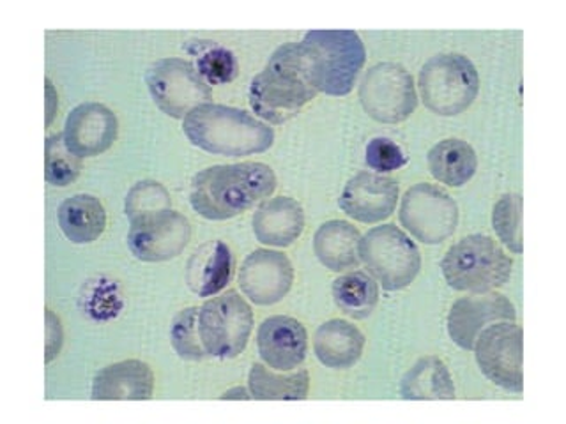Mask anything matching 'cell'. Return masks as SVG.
Wrapping results in <instances>:
<instances>
[{
	"label": "cell",
	"instance_id": "277c9868",
	"mask_svg": "<svg viewBox=\"0 0 566 424\" xmlns=\"http://www.w3.org/2000/svg\"><path fill=\"white\" fill-rule=\"evenodd\" d=\"M300 46L306 76L317 93L350 94L367 62V50L358 32L310 31Z\"/></svg>",
	"mask_w": 566,
	"mask_h": 424
},
{
	"label": "cell",
	"instance_id": "30bf717a",
	"mask_svg": "<svg viewBox=\"0 0 566 424\" xmlns=\"http://www.w3.org/2000/svg\"><path fill=\"white\" fill-rule=\"evenodd\" d=\"M398 216L416 241L433 246L455 234L459 205L439 186L418 182L403 193Z\"/></svg>",
	"mask_w": 566,
	"mask_h": 424
},
{
	"label": "cell",
	"instance_id": "5bb4252c",
	"mask_svg": "<svg viewBox=\"0 0 566 424\" xmlns=\"http://www.w3.org/2000/svg\"><path fill=\"white\" fill-rule=\"evenodd\" d=\"M515 306L503 294L480 292L453 303L448 314V335L460 349L473 350L478 336L495 322H515Z\"/></svg>",
	"mask_w": 566,
	"mask_h": 424
},
{
	"label": "cell",
	"instance_id": "4dcf8cb0",
	"mask_svg": "<svg viewBox=\"0 0 566 424\" xmlns=\"http://www.w3.org/2000/svg\"><path fill=\"white\" fill-rule=\"evenodd\" d=\"M170 343L177 356L186 361H202L208 358L199 336V308H185L174 318L170 327Z\"/></svg>",
	"mask_w": 566,
	"mask_h": 424
},
{
	"label": "cell",
	"instance_id": "f546056e",
	"mask_svg": "<svg viewBox=\"0 0 566 424\" xmlns=\"http://www.w3.org/2000/svg\"><path fill=\"white\" fill-rule=\"evenodd\" d=\"M522 197L518 193L503 194L492 211V229L501 243L515 255L522 253Z\"/></svg>",
	"mask_w": 566,
	"mask_h": 424
},
{
	"label": "cell",
	"instance_id": "ba28073f",
	"mask_svg": "<svg viewBox=\"0 0 566 424\" xmlns=\"http://www.w3.org/2000/svg\"><path fill=\"white\" fill-rule=\"evenodd\" d=\"M252 331V308L235 290L218 294L199 308V336L208 358H238Z\"/></svg>",
	"mask_w": 566,
	"mask_h": 424
},
{
	"label": "cell",
	"instance_id": "44dd1931",
	"mask_svg": "<svg viewBox=\"0 0 566 424\" xmlns=\"http://www.w3.org/2000/svg\"><path fill=\"white\" fill-rule=\"evenodd\" d=\"M234 274V255L223 241L203 244L191 255L186 282L199 297H214L226 290Z\"/></svg>",
	"mask_w": 566,
	"mask_h": 424
},
{
	"label": "cell",
	"instance_id": "ffe728a7",
	"mask_svg": "<svg viewBox=\"0 0 566 424\" xmlns=\"http://www.w3.org/2000/svg\"><path fill=\"white\" fill-rule=\"evenodd\" d=\"M253 234L265 246L287 247L305 230V211L291 197L265 200L252 218Z\"/></svg>",
	"mask_w": 566,
	"mask_h": 424
},
{
	"label": "cell",
	"instance_id": "836d02e7",
	"mask_svg": "<svg viewBox=\"0 0 566 424\" xmlns=\"http://www.w3.org/2000/svg\"><path fill=\"white\" fill-rule=\"evenodd\" d=\"M365 161L377 173H389L402 168L407 163V158L402 147L397 146L389 138L379 137L368 141Z\"/></svg>",
	"mask_w": 566,
	"mask_h": 424
},
{
	"label": "cell",
	"instance_id": "484cf974",
	"mask_svg": "<svg viewBox=\"0 0 566 424\" xmlns=\"http://www.w3.org/2000/svg\"><path fill=\"white\" fill-rule=\"evenodd\" d=\"M248 389L252 400L262 402H297L306 400L310 391V375L305 368L301 370L274 373L268 367L255 362L248 375Z\"/></svg>",
	"mask_w": 566,
	"mask_h": 424
},
{
	"label": "cell",
	"instance_id": "5b68a950",
	"mask_svg": "<svg viewBox=\"0 0 566 424\" xmlns=\"http://www.w3.org/2000/svg\"><path fill=\"white\" fill-rule=\"evenodd\" d=\"M513 261L489 235L460 239L442 258V276L453 290L491 292L503 287L512 276Z\"/></svg>",
	"mask_w": 566,
	"mask_h": 424
},
{
	"label": "cell",
	"instance_id": "7c38bea8",
	"mask_svg": "<svg viewBox=\"0 0 566 424\" xmlns=\"http://www.w3.org/2000/svg\"><path fill=\"white\" fill-rule=\"evenodd\" d=\"M478 367L492 384L521 394L522 327L515 322H495L485 327L473 347Z\"/></svg>",
	"mask_w": 566,
	"mask_h": 424
},
{
	"label": "cell",
	"instance_id": "4fadbf2b",
	"mask_svg": "<svg viewBox=\"0 0 566 424\" xmlns=\"http://www.w3.org/2000/svg\"><path fill=\"white\" fill-rule=\"evenodd\" d=\"M191 239V225L181 212H150L129 221L128 246L138 261L158 264L185 252Z\"/></svg>",
	"mask_w": 566,
	"mask_h": 424
},
{
	"label": "cell",
	"instance_id": "d590c367",
	"mask_svg": "<svg viewBox=\"0 0 566 424\" xmlns=\"http://www.w3.org/2000/svg\"><path fill=\"white\" fill-rule=\"evenodd\" d=\"M55 112H57V93H55L50 78H46V126L53 123Z\"/></svg>",
	"mask_w": 566,
	"mask_h": 424
},
{
	"label": "cell",
	"instance_id": "603a6c76",
	"mask_svg": "<svg viewBox=\"0 0 566 424\" xmlns=\"http://www.w3.org/2000/svg\"><path fill=\"white\" fill-rule=\"evenodd\" d=\"M359 241L361 234L349 221H326L315 232L314 252L326 269L345 273L358 267Z\"/></svg>",
	"mask_w": 566,
	"mask_h": 424
},
{
	"label": "cell",
	"instance_id": "52a82bcc",
	"mask_svg": "<svg viewBox=\"0 0 566 424\" xmlns=\"http://www.w3.org/2000/svg\"><path fill=\"white\" fill-rule=\"evenodd\" d=\"M359 261L388 292H400L421 269V253L415 241L395 225L368 230L359 241Z\"/></svg>",
	"mask_w": 566,
	"mask_h": 424
},
{
	"label": "cell",
	"instance_id": "7402d4cb",
	"mask_svg": "<svg viewBox=\"0 0 566 424\" xmlns=\"http://www.w3.org/2000/svg\"><path fill=\"white\" fill-rule=\"evenodd\" d=\"M365 335L354 324L333 318L318 327L314 352L321 364L332 370H347L361 359Z\"/></svg>",
	"mask_w": 566,
	"mask_h": 424
},
{
	"label": "cell",
	"instance_id": "6da1fadb",
	"mask_svg": "<svg viewBox=\"0 0 566 424\" xmlns=\"http://www.w3.org/2000/svg\"><path fill=\"white\" fill-rule=\"evenodd\" d=\"M276 190L270 165L244 161L203 168L191 179L190 203L211 221H226L255 208Z\"/></svg>",
	"mask_w": 566,
	"mask_h": 424
},
{
	"label": "cell",
	"instance_id": "f1b7e54d",
	"mask_svg": "<svg viewBox=\"0 0 566 424\" xmlns=\"http://www.w3.org/2000/svg\"><path fill=\"white\" fill-rule=\"evenodd\" d=\"M82 159L66 147L64 135L57 132L44 144V177L55 188H66L78 179Z\"/></svg>",
	"mask_w": 566,
	"mask_h": 424
},
{
	"label": "cell",
	"instance_id": "ac0fdd59",
	"mask_svg": "<svg viewBox=\"0 0 566 424\" xmlns=\"http://www.w3.org/2000/svg\"><path fill=\"white\" fill-rule=\"evenodd\" d=\"M256 347L268 367L276 371H292L305 361L308 335L296 318L274 315L259 326Z\"/></svg>",
	"mask_w": 566,
	"mask_h": 424
},
{
	"label": "cell",
	"instance_id": "1f68e13d",
	"mask_svg": "<svg viewBox=\"0 0 566 424\" xmlns=\"http://www.w3.org/2000/svg\"><path fill=\"white\" fill-rule=\"evenodd\" d=\"M195 55H197L195 67L209 85L230 84L238 76V59L234 53L223 46L209 44L208 49L195 52Z\"/></svg>",
	"mask_w": 566,
	"mask_h": 424
},
{
	"label": "cell",
	"instance_id": "4316f807",
	"mask_svg": "<svg viewBox=\"0 0 566 424\" xmlns=\"http://www.w3.org/2000/svg\"><path fill=\"white\" fill-rule=\"evenodd\" d=\"M403 400H455V384L444 361L421 358L400 382Z\"/></svg>",
	"mask_w": 566,
	"mask_h": 424
},
{
	"label": "cell",
	"instance_id": "d4e9b609",
	"mask_svg": "<svg viewBox=\"0 0 566 424\" xmlns=\"http://www.w3.org/2000/svg\"><path fill=\"white\" fill-rule=\"evenodd\" d=\"M427 163L436 181L450 188H462L476 173L478 156L468 141L447 138L429 150Z\"/></svg>",
	"mask_w": 566,
	"mask_h": 424
},
{
	"label": "cell",
	"instance_id": "2e32d148",
	"mask_svg": "<svg viewBox=\"0 0 566 424\" xmlns=\"http://www.w3.org/2000/svg\"><path fill=\"white\" fill-rule=\"evenodd\" d=\"M67 149L80 159L96 158L114 146L119 135L117 115L102 103H82L64 124Z\"/></svg>",
	"mask_w": 566,
	"mask_h": 424
},
{
	"label": "cell",
	"instance_id": "e0dca14e",
	"mask_svg": "<svg viewBox=\"0 0 566 424\" xmlns=\"http://www.w3.org/2000/svg\"><path fill=\"white\" fill-rule=\"evenodd\" d=\"M398 193L400 188L391 177L361 172L345 184L338 205L353 220L374 225L394 214Z\"/></svg>",
	"mask_w": 566,
	"mask_h": 424
},
{
	"label": "cell",
	"instance_id": "cb8c5ba5",
	"mask_svg": "<svg viewBox=\"0 0 566 424\" xmlns=\"http://www.w3.org/2000/svg\"><path fill=\"white\" fill-rule=\"evenodd\" d=\"M59 226L73 244H91L106 229V211L94 194L80 193L61 203Z\"/></svg>",
	"mask_w": 566,
	"mask_h": 424
},
{
	"label": "cell",
	"instance_id": "83f0119b",
	"mask_svg": "<svg viewBox=\"0 0 566 424\" xmlns=\"http://www.w3.org/2000/svg\"><path fill=\"white\" fill-rule=\"evenodd\" d=\"M332 292L336 308L354 320L370 317L379 305V283L361 271L336 278Z\"/></svg>",
	"mask_w": 566,
	"mask_h": 424
},
{
	"label": "cell",
	"instance_id": "d6a6232c",
	"mask_svg": "<svg viewBox=\"0 0 566 424\" xmlns=\"http://www.w3.org/2000/svg\"><path fill=\"white\" fill-rule=\"evenodd\" d=\"M167 209H172V199L167 188L158 181L137 182L128 191L124 202V212L129 221L146 216L150 212L167 211Z\"/></svg>",
	"mask_w": 566,
	"mask_h": 424
},
{
	"label": "cell",
	"instance_id": "d6986e66",
	"mask_svg": "<svg viewBox=\"0 0 566 424\" xmlns=\"http://www.w3.org/2000/svg\"><path fill=\"white\" fill-rule=\"evenodd\" d=\"M155 394V373L149 364L138 359L114 362L97 371L91 388V398L96 402L115 400H150Z\"/></svg>",
	"mask_w": 566,
	"mask_h": 424
},
{
	"label": "cell",
	"instance_id": "3957f363",
	"mask_svg": "<svg viewBox=\"0 0 566 424\" xmlns=\"http://www.w3.org/2000/svg\"><path fill=\"white\" fill-rule=\"evenodd\" d=\"M303 66L300 43H287L274 50L248 88V102L261 119L283 124L296 117L317 96Z\"/></svg>",
	"mask_w": 566,
	"mask_h": 424
},
{
	"label": "cell",
	"instance_id": "8992f818",
	"mask_svg": "<svg viewBox=\"0 0 566 424\" xmlns=\"http://www.w3.org/2000/svg\"><path fill=\"white\" fill-rule=\"evenodd\" d=\"M418 87L430 112L441 117H455L476 99L480 76L473 62L464 55L441 53L424 62Z\"/></svg>",
	"mask_w": 566,
	"mask_h": 424
},
{
	"label": "cell",
	"instance_id": "8d00e7d4",
	"mask_svg": "<svg viewBox=\"0 0 566 424\" xmlns=\"http://www.w3.org/2000/svg\"><path fill=\"white\" fill-rule=\"evenodd\" d=\"M220 398L221 400H252V394H250V389L234 388L226 391Z\"/></svg>",
	"mask_w": 566,
	"mask_h": 424
},
{
	"label": "cell",
	"instance_id": "8fae6325",
	"mask_svg": "<svg viewBox=\"0 0 566 424\" xmlns=\"http://www.w3.org/2000/svg\"><path fill=\"white\" fill-rule=\"evenodd\" d=\"M146 84L155 105L172 119H185L212 97L211 85L191 62L182 59L156 61L147 70Z\"/></svg>",
	"mask_w": 566,
	"mask_h": 424
},
{
	"label": "cell",
	"instance_id": "9a60e30c",
	"mask_svg": "<svg viewBox=\"0 0 566 424\" xmlns=\"http://www.w3.org/2000/svg\"><path fill=\"white\" fill-rule=\"evenodd\" d=\"M294 267L287 255L273 250H255L239 271V287L256 306H273L291 292Z\"/></svg>",
	"mask_w": 566,
	"mask_h": 424
},
{
	"label": "cell",
	"instance_id": "e575fe53",
	"mask_svg": "<svg viewBox=\"0 0 566 424\" xmlns=\"http://www.w3.org/2000/svg\"><path fill=\"white\" fill-rule=\"evenodd\" d=\"M62 327L59 317L53 315L52 309H46V362L57 358L62 347Z\"/></svg>",
	"mask_w": 566,
	"mask_h": 424
},
{
	"label": "cell",
	"instance_id": "9c48e42d",
	"mask_svg": "<svg viewBox=\"0 0 566 424\" xmlns=\"http://www.w3.org/2000/svg\"><path fill=\"white\" fill-rule=\"evenodd\" d=\"M359 103L368 117L382 124L409 119L418 106L415 80L397 62H379L359 82Z\"/></svg>",
	"mask_w": 566,
	"mask_h": 424
},
{
	"label": "cell",
	"instance_id": "7a4b0ae2",
	"mask_svg": "<svg viewBox=\"0 0 566 424\" xmlns=\"http://www.w3.org/2000/svg\"><path fill=\"white\" fill-rule=\"evenodd\" d=\"M182 131L209 155L243 158L261 155L274 144V129L234 106L203 103L182 119Z\"/></svg>",
	"mask_w": 566,
	"mask_h": 424
}]
</instances>
